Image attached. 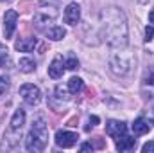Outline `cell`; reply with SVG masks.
I'll return each mask as SVG.
<instances>
[{
    "mask_svg": "<svg viewBox=\"0 0 154 153\" xmlns=\"http://www.w3.org/2000/svg\"><path fill=\"white\" fill-rule=\"evenodd\" d=\"M18 67H20V70L22 72H34L36 70V61L34 60H31V58H22L20 60V63H18Z\"/></svg>",
    "mask_w": 154,
    "mask_h": 153,
    "instance_id": "obj_16",
    "label": "cell"
},
{
    "mask_svg": "<svg viewBox=\"0 0 154 153\" xmlns=\"http://www.w3.org/2000/svg\"><path fill=\"white\" fill-rule=\"evenodd\" d=\"M134 144H136V139L129 137L127 133H125L124 137L116 139V150H118V151H129V150L134 148Z\"/></svg>",
    "mask_w": 154,
    "mask_h": 153,
    "instance_id": "obj_13",
    "label": "cell"
},
{
    "mask_svg": "<svg viewBox=\"0 0 154 153\" xmlns=\"http://www.w3.org/2000/svg\"><path fill=\"white\" fill-rule=\"evenodd\" d=\"M133 133L134 135H145L149 130H151V124L143 119V117H138V119H134V122H133Z\"/></svg>",
    "mask_w": 154,
    "mask_h": 153,
    "instance_id": "obj_12",
    "label": "cell"
},
{
    "mask_svg": "<svg viewBox=\"0 0 154 153\" xmlns=\"http://www.w3.org/2000/svg\"><path fill=\"white\" fill-rule=\"evenodd\" d=\"M106 133L116 141V139H120V137H124V135L127 133V126H125V122H122V121L111 119V121L106 122Z\"/></svg>",
    "mask_w": 154,
    "mask_h": 153,
    "instance_id": "obj_6",
    "label": "cell"
},
{
    "mask_svg": "<svg viewBox=\"0 0 154 153\" xmlns=\"http://www.w3.org/2000/svg\"><path fill=\"white\" fill-rule=\"evenodd\" d=\"M7 90V79H4V77H0V96L4 94Z\"/></svg>",
    "mask_w": 154,
    "mask_h": 153,
    "instance_id": "obj_23",
    "label": "cell"
},
{
    "mask_svg": "<svg viewBox=\"0 0 154 153\" xmlns=\"http://www.w3.org/2000/svg\"><path fill=\"white\" fill-rule=\"evenodd\" d=\"M152 36H154V27L152 25H147V27H145V41L149 43V41L152 40Z\"/></svg>",
    "mask_w": 154,
    "mask_h": 153,
    "instance_id": "obj_22",
    "label": "cell"
},
{
    "mask_svg": "<svg viewBox=\"0 0 154 153\" xmlns=\"http://www.w3.org/2000/svg\"><path fill=\"white\" fill-rule=\"evenodd\" d=\"M65 67H66L68 70H77V69H79V60H77L75 56H70V58L65 61Z\"/></svg>",
    "mask_w": 154,
    "mask_h": 153,
    "instance_id": "obj_19",
    "label": "cell"
},
{
    "mask_svg": "<svg viewBox=\"0 0 154 153\" xmlns=\"http://www.w3.org/2000/svg\"><path fill=\"white\" fill-rule=\"evenodd\" d=\"M23 122H25V112L22 110V108H18L13 117H11V122H9V128L14 132V130H22V126H23Z\"/></svg>",
    "mask_w": 154,
    "mask_h": 153,
    "instance_id": "obj_14",
    "label": "cell"
},
{
    "mask_svg": "<svg viewBox=\"0 0 154 153\" xmlns=\"http://www.w3.org/2000/svg\"><path fill=\"white\" fill-rule=\"evenodd\" d=\"M100 22H102V36L108 45H111L115 49H122L127 45L129 27H127V18L122 9H118V7L102 9Z\"/></svg>",
    "mask_w": 154,
    "mask_h": 153,
    "instance_id": "obj_1",
    "label": "cell"
},
{
    "mask_svg": "<svg viewBox=\"0 0 154 153\" xmlns=\"http://www.w3.org/2000/svg\"><path fill=\"white\" fill-rule=\"evenodd\" d=\"M20 96H22V99H23L27 105H31V106L38 105L39 101H41V92H39L38 86L32 85V83L22 85V86H20Z\"/></svg>",
    "mask_w": 154,
    "mask_h": 153,
    "instance_id": "obj_4",
    "label": "cell"
},
{
    "mask_svg": "<svg viewBox=\"0 0 154 153\" xmlns=\"http://www.w3.org/2000/svg\"><path fill=\"white\" fill-rule=\"evenodd\" d=\"M63 18H65V22L68 25H77L79 24V20H81V7H79L77 2H72V4L66 5V9L63 13Z\"/></svg>",
    "mask_w": 154,
    "mask_h": 153,
    "instance_id": "obj_9",
    "label": "cell"
},
{
    "mask_svg": "<svg viewBox=\"0 0 154 153\" xmlns=\"http://www.w3.org/2000/svg\"><path fill=\"white\" fill-rule=\"evenodd\" d=\"M36 45H38L36 38H22L14 43V49L20 50V52H31V50L36 49Z\"/></svg>",
    "mask_w": 154,
    "mask_h": 153,
    "instance_id": "obj_11",
    "label": "cell"
},
{
    "mask_svg": "<svg viewBox=\"0 0 154 153\" xmlns=\"http://www.w3.org/2000/svg\"><path fill=\"white\" fill-rule=\"evenodd\" d=\"M82 86H84V83H82V79L81 77H70V81H68V90H70V94H79L81 90H82Z\"/></svg>",
    "mask_w": 154,
    "mask_h": 153,
    "instance_id": "obj_17",
    "label": "cell"
},
{
    "mask_svg": "<svg viewBox=\"0 0 154 153\" xmlns=\"http://www.w3.org/2000/svg\"><path fill=\"white\" fill-rule=\"evenodd\" d=\"M97 122H99V117H97V115H93V117H90V124H91V126H95Z\"/></svg>",
    "mask_w": 154,
    "mask_h": 153,
    "instance_id": "obj_26",
    "label": "cell"
},
{
    "mask_svg": "<svg viewBox=\"0 0 154 153\" xmlns=\"http://www.w3.org/2000/svg\"><path fill=\"white\" fill-rule=\"evenodd\" d=\"M16 24H18V13L14 9L5 11V15H4V34H5V38L13 36V33L16 29Z\"/></svg>",
    "mask_w": 154,
    "mask_h": 153,
    "instance_id": "obj_7",
    "label": "cell"
},
{
    "mask_svg": "<svg viewBox=\"0 0 154 153\" xmlns=\"http://www.w3.org/2000/svg\"><path fill=\"white\" fill-rule=\"evenodd\" d=\"M57 16V11L54 7H41L38 9L36 16H34V22L36 25H45V24H52Z\"/></svg>",
    "mask_w": 154,
    "mask_h": 153,
    "instance_id": "obj_8",
    "label": "cell"
},
{
    "mask_svg": "<svg viewBox=\"0 0 154 153\" xmlns=\"http://www.w3.org/2000/svg\"><path fill=\"white\" fill-rule=\"evenodd\" d=\"M0 2H5V0H0Z\"/></svg>",
    "mask_w": 154,
    "mask_h": 153,
    "instance_id": "obj_28",
    "label": "cell"
},
{
    "mask_svg": "<svg viewBox=\"0 0 154 153\" xmlns=\"http://www.w3.org/2000/svg\"><path fill=\"white\" fill-rule=\"evenodd\" d=\"M47 38H50L52 41H59V40H63L66 36V31L61 27V25H54V27H50V29H47Z\"/></svg>",
    "mask_w": 154,
    "mask_h": 153,
    "instance_id": "obj_15",
    "label": "cell"
},
{
    "mask_svg": "<svg viewBox=\"0 0 154 153\" xmlns=\"http://www.w3.org/2000/svg\"><path fill=\"white\" fill-rule=\"evenodd\" d=\"M143 83H145V85H154V72L152 70H147V72H145Z\"/></svg>",
    "mask_w": 154,
    "mask_h": 153,
    "instance_id": "obj_20",
    "label": "cell"
},
{
    "mask_svg": "<svg viewBox=\"0 0 154 153\" xmlns=\"http://www.w3.org/2000/svg\"><path fill=\"white\" fill-rule=\"evenodd\" d=\"M7 61H9V58H7V54H5V52H0V65L4 67V65H5Z\"/></svg>",
    "mask_w": 154,
    "mask_h": 153,
    "instance_id": "obj_24",
    "label": "cell"
},
{
    "mask_svg": "<svg viewBox=\"0 0 154 153\" xmlns=\"http://www.w3.org/2000/svg\"><path fill=\"white\" fill-rule=\"evenodd\" d=\"M63 74H65V61L57 56V58H54V61L48 65V76L52 77V79H59Z\"/></svg>",
    "mask_w": 154,
    "mask_h": 153,
    "instance_id": "obj_10",
    "label": "cell"
},
{
    "mask_svg": "<svg viewBox=\"0 0 154 153\" xmlns=\"http://www.w3.org/2000/svg\"><path fill=\"white\" fill-rule=\"evenodd\" d=\"M149 22H151V24H154V9L149 13Z\"/></svg>",
    "mask_w": 154,
    "mask_h": 153,
    "instance_id": "obj_27",
    "label": "cell"
},
{
    "mask_svg": "<svg viewBox=\"0 0 154 153\" xmlns=\"http://www.w3.org/2000/svg\"><path fill=\"white\" fill-rule=\"evenodd\" d=\"M142 151L143 153H154V141H149L142 146Z\"/></svg>",
    "mask_w": 154,
    "mask_h": 153,
    "instance_id": "obj_21",
    "label": "cell"
},
{
    "mask_svg": "<svg viewBox=\"0 0 154 153\" xmlns=\"http://www.w3.org/2000/svg\"><path fill=\"white\" fill-rule=\"evenodd\" d=\"M79 141V135L75 132H66V130H59L56 133V144L59 148H72Z\"/></svg>",
    "mask_w": 154,
    "mask_h": 153,
    "instance_id": "obj_5",
    "label": "cell"
},
{
    "mask_svg": "<svg viewBox=\"0 0 154 153\" xmlns=\"http://www.w3.org/2000/svg\"><path fill=\"white\" fill-rule=\"evenodd\" d=\"M109 69L116 76H127L131 72V69H133V58L129 54H125V52L115 54L109 60Z\"/></svg>",
    "mask_w": 154,
    "mask_h": 153,
    "instance_id": "obj_3",
    "label": "cell"
},
{
    "mask_svg": "<svg viewBox=\"0 0 154 153\" xmlns=\"http://www.w3.org/2000/svg\"><path fill=\"white\" fill-rule=\"evenodd\" d=\"M48 142V128L43 119H36L25 139V148L29 151H43Z\"/></svg>",
    "mask_w": 154,
    "mask_h": 153,
    "instance_id": "obj_2",
    "label": "cell"
},
{
    "mask_svg": "<svg viewBox=\"0 0 154 153\" xmlns=\"http://www.w3.org/2000/svg\"><path fill=\"white\" fill-rule=\"evenodd\" d=\"M90 150H93V146H91L90 142H86V144L81 146V151H90Z\"/></svg>",
    "mask_w": 154,
    "mask_h": 153,
    "instance_id": "obj_25",
    "label": "cell"
},
{
    "mask_svg": "<svg viewBox=\"0 0 154 153\" xmlns=\"http://www.w3.org/2000/svg\"><path fill=\"white\" fill-rule=\"evenodd\" d=\"M56 97H57L59 101H68V99H70V96H68L66 88H63L61 85H57V86H56Z\"/></svg>",
    "mask_w": 154,
    "mask_h": 153,
    "instance_id": "obj_18",
    "label": "cell"
}]
</instances>
